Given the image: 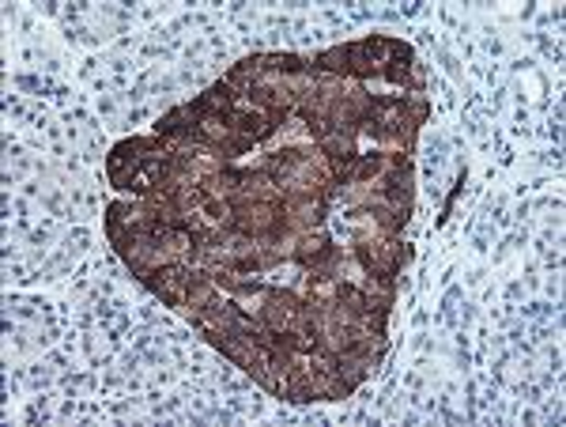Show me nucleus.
Listing matches in <instances>:
<instances>
[{
	"label": "nucleus",
	"instance_id": "f257e3e1",
	"mask_svg": "<svg viewBox=\"0 0 566 427\" xmlns=\"http://www.w3.org/2000/svg\"><path fill=\"white\" fill-rule=\"evenodd\" d=\"M318 61L325 64L329 72H347V68H351V53H347V50H329V53H321Z\"/></svg>",
	"mask_w": 566,
	"mask_h": 427
}]
</instances>
